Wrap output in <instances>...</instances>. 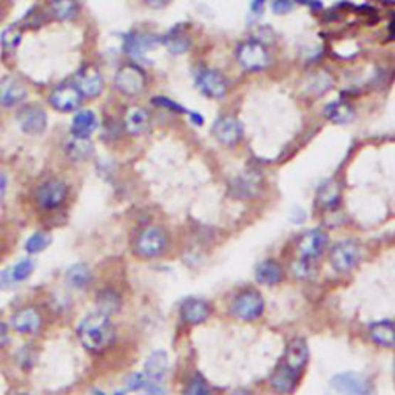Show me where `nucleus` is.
I'll return each mask as SVG.
<instances>
[{
	"label": "nucleus",
	"mask_w": 395,
	"mask_h": 395,
	"mask_svg": "<svg viewBox=\"0 0 395 395\" xmlns=\"http://www.w3.org/2000/svg\"><path fill=\"white\" fill-rule=\"evenodd\" d=\"M145 75L144 71L135 65V63H127V65L119 68L115 78V85L127 96H136L145 88Z\"/></svg>",
	"instance_id": "9d476101"
},
{
	"label": "nucleus",
	"mask_w": 395,
	"mask_h": 395,
	"mask_svg": "<svg viewBox=\"0 0 395 395\" xmlns=\"http://www.w3.org/2000/svg\"><path fill=\"white\" fill-rule=\"evenodd\" d=\"M141 395H169V394H167V389H165L159 381H150L141 391Z\"/></svg>",
	"instance_id": "79ce46f5"
},
{
	"label": "nucleus",
	"mask_w": 395,
	"mask_h": 395,
	"mask_svg": "<svg viewBox=\"0 0 395 395\" xmlns=\"http://www.w3.org/2000/svg\"><path fill=\"white\" fill-rule=\"evenodd\" d=\"M28 96V90L25 84L13 76H6L0 79V104L5 107H14L21 104Z\"/></svg>",
	"instance_id": "6ab92c4d"
},
{
	"label": "nucleus",
	"mask_w": 395,
	"mask_h": 395,
	"mask_svg": "<svg viewBox=\"0 0 395 395\" xmlns=\"http://www.w3.org/2000/svg\"><path fill=\"white\" fill-rule=\"evenodd\" d=\"M169 233L159 226L144 227L133 240V253L137 258L154 260L169 251Z\"/></svg>",
	"instance_id": "f03ea898"
},
{
	"label": "nucleus",
	"mask_w": 395,
	"mask_h": 395,
	"mask_svg": "<svg viewBox=\"0 0 395 395\" xmlns=\"http://www.w3.org/2000/svg\"><path fill=\"white\" fill-rule=\"evenodd\" d=\"M91 395H125V391H122V389H116V391H113V392H105V391H102V389H96V391H93V394Z\"/></svg>",
	"instance_id": "49530a36"
},
{
	"label": "nucleus",
	"mask_w": 395,
	"mask_h": 395,
	"mask_svg": "<svg viewBox=\"0 0 395 395\" xmlns=\"http://www.w3.org/2000/svg\"><path fill=\"white\" fill-rule=\"evenodd\" d=\"M318 203L325 209H335L339 203V187L334 181H326L318 189Z\"/></svg>",
	"instance_id": "2f4dec72"
},
{
	"label": "nucleus",
	"mask_w": 395,
	"mask_h": 395,
	"mask_svg": "<svg viewBox=\"0 0 395 395\" xmlns=\"http://www.w3.org/2000/svg\"><path fill=\"white\" fill-rule=\"evenodd\" d=\"M11 327L21 335H38L43 327V315L39 307L23 306L11 315Z\"/></svg>",
	"instance_id": "1a4fd4ad"
},
{
	"label": "nucleus",
	"mask_w": 395,
	"mask_h": 395,
	"mask_svg": "<svg viewBox=\"0 0 395 395\" xmlns=\"http://www.w3.org/2000/svg\"><path fill=\"white\" fill-rule=\"evenodd\" d=\"M153 45H156V39L149 34L130 33L124 38V51L133 58H142Z\"/></svg>",
	"instance_id": "393cba45"
},
{
	"label": "nucleus",
	"mask_w": 395,
	"mask_h": 395,
	"mask_svg": "<svg viewBox=\"0 0 395 395\" xmlns=\"http://www.w3.org/2000/svg\"><path fill=\"white\" fill-rule=\"evenodd\" d=\"M330 264L337 272H351L362 260V249L355 241L346 240L337 243L330 251Z\"/></svg>",
	"instance_id": "423d86ee"
},
{
	"label": "nucleus",
	"mask_w": 395,
	"mask_h": 395,
	"mask_svg": "<svg viewBox=\"0 0 395 395\" xmlns=\"http://www.w3.org/2000/svg\"><path fill=\"white\" fill-rule=\"evenodd\" d=\"M212 132L216 139L224 145H235L243 137V127L233 116H221L216 119Z\"/></svg>",
	"instance_id": "dca6fc26"
},
{
	"label": "nucleus",
	"mask_w": 395,
	"mask_h": 395,
	"mask_svg": "<svg viewBox=\"0 0 395 395\" xmlns=\"http://www.w3.org/2000/svg\"><path fill=\"white\" fill-rule=\"evenodd\" d=\"M309 362V347L306 339L302 338H293L286 349V355H284V364L292 367L293 371L301 374L305 369V366Z\"/></svg>",
	"instance_id": "412c9836"
},
{
	"label": "nucleus",
	"mask_w": 395,
	"mask_h": 395,
	"mask_svg": "<svg viewBox=\"0 0 395 395\" xmlns=\"http://www.w3.org/2000/svg\"><path fill=\"white\" fill-rule=\"evenodd\" d=\"M264 2L265 0H252V13H255L256 16H260L261 11H263V6H264Z\"/></svg>",
	"instance_id": "c03bdc74"
},
{
	"label": "nucleus",
	"mask_w": 395,
	"mask_h": 395,
	"mask_svg": "<svg viewBox=\"0 0 395 395\" xmlns=\"http://www.w3.org/2000/svg\"><path fill=\"white\" fill-rule=\"evenodd\" d=\"M255 278L261 284H268V286H275L284 280V270L281 264L273 260H265L258 264V268L255 270Z\"/></svg>",
	"instance_id": "bb28decb"
},
{
	"label": "nucleus",
	"mask_w": 395,
	"mask_h": 395,
	"mask_svg": "<svg viewBox=\"0 0 395 395\" xmlns=\"http://www.w3.org/2000/svg\"><path fill=\"white\" fill-rule=\"evenodd\" d=\"M6 186H8V181H6V177L5 174L0 172V198H2L5 195V191H6Z\"/></svg>",
	"instance_id": "a18cd8bd"
},
{
	"label": "nucleus",
	"mask_w": 395,
	"mask_h": 395,
	"mask_svg": "<svg viewBox=\"0 0 395 395\" xmlns=\"http://www.w3.org/2000/svg\"><path fill=\"white\" fill-rule=\"evenodd\" d=\"M297 5V0H273L272 10L277 14H286L292 11Z\"/></svg>",
	"instance_id": "a19ab883"
},
{
	"label": "nucleus",
	"mask_w": 395,
	"mask_h": 395,
	"mask_svg": "<svg viewBox=\"0 0 395 395\" xmlns=\"http://www.w3.org/2000/svg\"><path fill=\"white\" fill-rule=\"evenodd\" d=\"M261 177L256 172H247L231 184V195L238 199H252L261 190Z\"/></svg>",
	"instance_id": "a211bd4d"
},
{
	"label": "nucleus",
	"mask_w": 395,
	"mask_h": 395,
	"mask_svg": "<svg viewBox=\"0 0 395 395\" xmlns=\"http://www.w3.org/2000/svg\"><path fill=\"white\" fill-rule=\"evenodd\" d=\"M332 85V79H330L326 73H315V75L310 76V82H309V88L314 91L315 95H321L327 91Z\"/></svg>",
	"instance_id": "4c0bfd02"
},
{
	"label": "nucleus",
	"mask_w": 395,
	"mask_h": 395,
	"mask_svg": "<svg viewBox=\"0 0 395 395\" xmlns=\"http://www.w3.org/2000/svg\"><path fill=\"white\" fill-rule=\"evenodd\" d=\"M369 335L375 344L391 347L395 344V325L388 320L380 321L371 327Z\"/></svg>",
	"instance_id": "c756f323"
},
{
	"label": "nucleus",
	"mask_w": 395,
	"mask_h": 395,
	"mask_svg": "<svg viewBox=\"0 0 395 395\" xmlns=\"http://www.w3.org/2000/svg\"><path fill=\"white\" fill-rule=\"evenodd\" d=\"M264 307L265 305L261 293L253 289H247L233 300L231 310L236 318L244 321H253L263 315Z\"/></svg>",
	"instance_id": "20e7f679"
},
{
	"label": "nucleus",
	"mask_w": 395,
	"mask_h": 395,
	"mask_svg": "<svg viewBox=\"0 0 395 395\" xmlns=\"http://www.w3.org/2000/svg\"><path fill=\"white\" fill-rule=\"evenodd\" d=\"M330 384L339 395H372L374 392L371 380L358 372L337 374Z\"/></svg>",
	"instance_id": "0eeeda50"
},
{
	"label": "nucleus",
	"mask_w": 395,
	"mask_h": 395,
	"mask_svg": "<svg viewBox=\"0 0 395 395\" xmlns=\"http://www.w3.org/2000/svg\"><path fill=\"white\" fill-rule=\"evenodd\" d=\"M82 98L84 95L80 93L76 84H62L53 90L50 95L51 105L63 113L75 112L82 104Z\"/></svg>",
	"instance_id": "ddd939ff"
},
{
	"label": "nucleus",
	"mask_w": 395,
	"mask_h": 395,
	"mask_svg": "<svg viewBox=\"0 0 395 395\" xmlns=\"http://www.w3.org/2000/svg\"><path fill=\"white\" fill-rule=\"evenodd\" d=\"M50 244L51 236L47 232H36L25 241V251L30 255H38L43 251H47Z\"/></svg>",
	"instance_id": "f704fd0d"
},
{
	"label": "nucleus",
	"mask_w": 395,
	"mask_h": 395,
	"mask_svg": "<svg viewBox=\"0 0 395 395\" xmlns=\"http://www.w3.org/2000/svg\"><path fill=\"white\" fill-rule=\"evenodd\" d=\"M0 256H2V247H0Z\"/></svg>",
	"instance_id": "603ef678"
},
{
	"label": "nucleus",
	"mask_w": 395,
	"mask_h": 395,
	"mask_svg": "<svg viewBox=\"0 0 395 395\" xmlns=\"http://www.w3.org/2000/svg\"><path fill=\"white\" fill-rule=\"evenodd\" d=\"M152 102H153L154 105H158V107L167 108V110H170V112H174V113H186V112H187V110L184 108L182 105L177 104V102H174V100H172V99H169V98H162V96H159V98H153Z\"/></svg>",
	"instance_id": "ea45409f"
},
{
	"label": "nucleus",
	"mask_w": 395,
	"mask_h": 395,
	"mask_svg": "<svg viewBox=\"0 0 395 395\" xmlns=\"http://www.w3.org/2000/svg\"><path fill=\"white\" fill-rule=\"evenodd\" d=\"M326 117L337 124H346L354 117V110L343 100H337L326 107Z\"/></svg>",
	"instance_id": "473e14b6"
},
{
	"label": "nucleus",
	"mask_w": 395,
	"mask_h": 395,
	"mask_svg": "<svg viewBox=\"0 0 395 395\" xmlns=\"http://www.w3.org/2000/svg\"><path fill=\"white\" fill-rule=\"evenodd\" d=\"M22 132L26 135H41L47 128V113L38 105H25L17 113Z\"/></svg>",
	"instance_id": "4468645a"
},
{
	"label": "nucleus",
	"mask_w": 395,
	"mask_h": 395,
	"mask_svg": "<svg viewBox=\"0 0 395 395\" xmlns=\"http://www.w3.org/2000/svg\"><path fill=\"white\" fill-rule=\"evenodd\" d=\"M327 243H329V238L325 231H321V228L309 231L306 235H302L298 244L300 260L307 263L318 260L320 256L325 253Z\"/></svg>",
	"instance_id": "f8f14e48"
},
{
	"label": "nucleus",
	"mask_w": 395,
	"mask_h": 395,
	"mask_svg": "<svg viewBox=\"0 0 395 395\" xmlns=\"http://www.w3.org/2000/svg\"><path fill=\"white\" fill-rule=\"evenodd\" d=\"M11 335H10V327L5 323L4 320H0V351H4L5 347L10 346Z\"/></svg>",
	"instance_id": "37998d69"
},
{
	"label": "nucleus",
	"mask_w": 395,
	"mask_h": 395,
	"mask_svg": "<svg viewBox=\"0 0 395 395\" xmlns=\"http://www.w3.org/2000/svg\"><path fill=\"white\" fill-rule=\"evenodd\" d=\"M96 116L90 110H84V112L76 113V116L73 117L70 132L73 137H78V139H88V137L93 135L96 130Z\"/></svg>",
	"instance_id": "b1692460"
},
{
	"label": "nucleus",
	"mask_w": 395,
	"mask_h": 395,
	"mask_svg": "<svg viewBox=\"0 0 395 395\" xmlns=\"http://www.w3.org/2000/svg\"><path fill=\"white\" fill-rule=\"evenodd\" d=\"M11 395H33V394H30V392H23V391H19V392H14V394H11Z\"/></svg>",
	"instance_id": "3c124183"
},
{
	"label": "nucleus",
	"mask_w": 395,
	"mask_h": 395,
	"mask_svg": "<svg viewBox=\"0 0 395 395\" xmlns=\"http://www.w3.org/2000/svg\"><path fill=\"white\" fill-rule=\"evenodd\" d=\"M51 14L59 21H71L79 13L78 0H51Z\"/></svg>",
	"instance_id": "7c9ffc66"
},
{
	"label": "nucleus",
	"mask_w": 395,
	"mask_h": 395,
	"mask_svg": "<svg viewBox=\"0 0 395 395\" xmlns=\"http://www.w3.org/2000/svg\"><path fill=\"white\" fill-rule=\"evenodd\" d=\"M169 369V355L164 351H154L147 358L144 366V374L149 376L150 381H162L164 375Z\"/></svg>",
	"instance_id": "a878e982"
},
{
	"label": "nucleus",
	"mask_w": 395,
	"mask_h": 395,
	"mask_svg": "<svg viewBox=\"0 0 395 395\" xmlns=\"http://www.w3.org/2000/svg\"><path fill=\"white\" fill-rule=\"evenodd\" d=\"M122 295L113 288H104L98 292L96 295V306L98 312L112 317L122 309Z\"/></svg>",
	"instance_id": "5701e85b"
},
{
	"label": "nucleus",
	"mask_w": 395,
	"mask_h": 395,
	"mask_svg": "<svg viewBox=\"0 0 395 395\" xmlns=\"http://www.w3.org/2000/svg\"><path fill=\"white\" fill-rule=\"evenodd\" d=\"M195 82L198 90L207 98L219 99L227 93L228 82L221 71L203 67L196 71Z\"/></svg>",
	"instance_id": "6e6552de"
},
{
	"label": "nucleus",
	"mask_w": 395,
	"mask_h": 395,
	"mask_svg": "<svg viewBox=\"0 0 395 395\" xmlns=\"http://www.w3.org/2000/svg\"><path fill=\"white\" fill-rule=\"evenodd\" d=\"M149 383H150L149 376H147L144 372H133L125 379V388L127 391L141 392Z\"/></svg>",
	"instance_id": "58836bf2"
},
{
	"label": "nucleus",
	"mask_w": 395,
	"mask_h": 395,
	"mask_svg": "<svg viewBox=\"0 0 395 395\" xmlns=\"http://www.w3.org/2000/svg\"><path fill=\"white\" fill-rule=\"evenodd\" d=\"M164 45L167 47V50L173 54H182L189 51L191 47V41L189 38V34L182 26H174L169 31V34L164 38Z\"/></svg>",
	"instance_id": "cd10ccee"
},
{
	"label": "nucleus",
	"mask_w": 395,
	"mask_h": 395,
	"mask_svg": "<svg viewBox=\"0 0 395 395\" xmlns=\"http://www.w3.org/2000/svg\"><path fill=\"white\" fill-rule=\"evenodd\" d=\"M67 284L75 290H85L91 284H93V272H91L90 265L85 263H76L68 268L65 273Z\"/></svg>",
	"instance_id": "4be33fe9"
},
{
	"label": "nucleus",
	"mask_w": 395,
	"mask_h": 395,
	"mask_svg": "<svg viewBox=\"0 0 395 395\" xmlns=\"http://www.w3.org/2000/svg\"><path fill=\"white\" fill-rule=\"evenodd\" d=\"M179 312L184 323L196 326L209 320L210 314H212V307H210V305L206 300L190 297L182 301Z\"/></svg>",
	"instance_id": "2eb2a0df"
},
{
	"label": "nucleus",
	"mask_w": 395,
	"mask_h": 395,
	"mask_svg": "<svg viewBox=\"0 0 395 395\" xmlns=\"http://www.w3.org/2000/svg\"><path fill=\"white\" fill-rule=\"evenodd\" d=\"M190 119H191V121L195 122L196 125H201V124H203V117H201L198 113H191V115H190Z\"/></svg>",
	"instance_id": "09e8293b"
},
{
	"label": "nucleus",
	"mask_w": 395,
	"mask_h": 395,
	"mask_svg": "<svg viewBox=\"0 0 395 395\" xmlns=\"http://www.w3.org/2000/svg\"><path fill=\"white\" fill-rule=\"evenodd\" d=\"M22 38V30L17 25H11L4 31L0 42H2V47L6 53H14Z\"/></svg>",
	"instance_id": "c9c22d12"
},
{
	"label": "nucleus",
	"mask_w": 395,
	"mask_h": 395,
	"mask_svg": "<svg viewBox=\"0 0 395 395\" xmlns=\"http://www.w3.org/2000/svg\"><path fill=\"white\" fill-rule=\"evenodd\" d=\"M80 344L91 354H104L116 343L117 332L112 321L102 312H93L82 318L78 326Z\"/></svg>",
	"instance_id": "f257e3e1"
},
{
	"label": "nucleus",
	"mask_w": 395,
	"mask_h": 395,
	"mask_svg": "<svg viewBox=\"0 0 395 395\" xmlns=\"http://www.w3.org/2000/svg\"><path fill=\"white\" fill-rule=\"evenodd\" d=\"M150 124V115L142 107H132L125 116V127L132 135L144 133Z\"/></svg>",
	"instance_id": "c85d7f7f"
},
{
	"label": "nucleus",
	"mask_w": 395,
	"mask_h": 395,
	"mask_svg": "<svg viewBox=\"0 0 395 395\" xmlns=\"http://www.w3.org/2000/svg\"><path fill=\"white\" fill-rule=\"evenodd\" d=\"M232 395H252L249 391H244V389H238L235 391Z\"/></svg>",
	"instance_id": "8fccbe9b"
},
{
	"label": "nucleus",
	"mask_w": 395,
	"mask_h": 395,
	"mask_svg": "<svg viewBox=\"0 0 395 395\" xmlns=\"http://www.w3.org/2000/svg\"><path fill=\"white\" fill-rule=\"evenodd\" d=\"M36 270V261L33 258H22L8 269L0 270V290H8L21 286L28 281Z\"/></svg>",
	"instance_id": "9b49d317"
},
{
	"label": "nucleus",
	"mask_w": 395,
	"mask_h": 395,
	"mask_svg": "<svg viewBox=\"0 0 395 395\" xmlns=\"http://www.w3.org/2000/svg\"><path fill=\"white\" fill-rule=\"evenodd\" d=\"M68 186L60 179H47L39 184L34 191V201L43 212L59 210L68 199Z\"/></svg>",
	"instance_id": "7ed1b4c3"
},
{
	"label": "nucleus",
	"mask_w": 395,
	"mask_h": 395,
	"mask_svg": "<svg viewBox=\"0 0 395 395\" xmlns=\"http://www.w3.org/2000/svg\"><path fill=\"white\" fill-rule=\"evenodd\" d=\"M147 4H149L150 6H154V8H161V6L167 4V0H147Z\"/></svg>",
	"instance_id": "de8ad7c7"
},
{
	"label": "nucleus",
	"mask_w": 395,
	"mask_h": 395,
	"mask_svg": "<svg viewBox=\"0 0 395 395\" xmlns=\"http://www.w3.org/2000/svg\"><path fill=\"white\" fill-rule=\"evenodd\" d=\"M76 87L87 98H96L104 90V79L95 67L82 68L76 76Z\"/></svg>",
	"instance_id": "aec40b11"
},
{
	"label": "nucleus",
	"mask_w": 395,
	"mask_h": 395,
	"mask_svg": "<svg viewBox=\"0 0 395 395\" xmlns=\"http://www.w3.org/2000/svg\"><path fill=\"white\" fill-rule=\"evenodd\" d=\"M300 381V372L293 371L288 364H280L270 376V388L275 394L280 395H290L297 389Z\"/></svg>",
	"instance_id": "f3484780"
},
{
	"label": "nucleus",
	"mask_w": 395,
	"mask_h": 395,
	"mask_svg": "<svg viewBox=\"0 0 395 395\" xmlns=\"http://www.w3.org/2000/svg\"><path fill=\"white\" fill-rule=\"evenodd\" d=\"M236 59L240 65L249 71H258L269 65V53L258 41H246L238 45Z\"/></svg>",
	"instance_id": "39448f33"
},
{
	"label": "nucleus",
	"mask_w": 395,
	"mask_h": 395,
	"mask_svg": "<svg viewBox=\"0 0 395 395\" xmlns=\"http://www.w3.org/2000/svg\"><path fill=\"white\" fill-rule=\"evenodd\" d=\"M65 150L71 159L85 161L90 158L91 153H93V145L90 144L88 139H78V137H71V141H68L65 145Z\"/></svg>",
	"instance_id": "72a5a7b5"
},
{
	"label": "nucleus",
	"mask_w": 395,
	"mask_h": 395,
	"mask_svg": "<svg viewBox=\"0 0 395 395\" xmlns=\"http://www.w3.org/2000/svg\"><path fill=\"white\" fill-rule=\"evenodd\" d=\"M184 395H214V394L210 391L209 384L206 383L203 376L196 374L187 384L186 391H184Z\"/></svg>",
	"instance_id": "e433bc0d"
}]
</instances>
